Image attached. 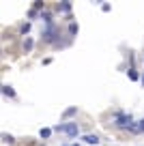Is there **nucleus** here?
<instances>
[{"instance_id":"1","label":"nucleus","mask_w":144,"mask_h":146,"mask_svg":"<svg viewBox=\"0 0 144 146\" xmlns=\"http://www.w3.org/2000/svg\"><path fill=\"white\" fill-rule=\"evenodd\" d=\"M114 125H116L118 129H129L133 127V118H131V114H116V118H114Z\"/></svg>"},{"instance_id":"2","label":"nucleus","mask_w":144,"mask_h":146,"mask_svg":"<svg viewBox=\"0 0 144 146\" xmlns=\"http://www.w3.org/2000/svg\"><path fill=\"white\" fill-rule=\"evenodd\" d=\"M54 131H63V133H67L69 137H75L77 133H80V129H77V123H65V125H56Z\"/></svg>"},{"instance_id":"3","label":"nucleus","mask_w":144,"mask_h":146,"mask_svg":"<svg viewBox=\"0 0 144 146\" xmlns=\"http://www.w3.org/2000/svg\"><path fill=\"white\" fill-rule=\"evenodd\" d=\"M54 35H56V28L50 24V26H47V30L43 32V41H54Z\"/></svg>"},{"instance_id":"4","label":"nucleus","mask_w":144,"mask_h":146,"mask_svg":"<svg viewBox=\"0 0 144 146\" xmlns=\"http://www.w3.org/2000/svg\"><path fill=\"white\" fill-rule=\"evenodd\" d=\"M142 131H144V118H142V120H138V123L131 127V133H142Z\"/></svg>"},{"instance_id":"5","label":"nucleus","mask_w":144,"mask_h":146,"mask_svg":"<svg viewBox=\"0 0 144 146\" xmlns=\"http://www.w3.org/2000/svg\"><path fill=\"white\" fill-rule=\"evenodd\" d=\"M2 95H7V97H15V90H13L11 86H7V84H5V86H2Z\"/></svg>"},{"instance_id":"6","label":"nucleus","mask_w":144,"mask_h":146,"mask_svg":"<svg viewBox=\"0 0 144 146\" xmlns=\"http://www.w3.org/2000/svg\"><path fill=\"white\" fill-rule=\"evenodd\" d=\"M84 142H86V144H99V137H97V135H86Z\"/></svg>"},{"instance_id":"7","label":"nucleus","mask_w":144,"mask_h":146,"mask_svg":"<svg viewBox=\"0 0 144 146\" xmlns=\"http://www.w3.org/2000/svg\"><path fill=\"white\" fill-rule=\"evenodd\" d=\"M2 142H5V144H13L15 137H13V135H9V133H2Z\"/></svg>"},{"instance_id":"8","label":"nucleus","mask_w":144,"mask_h":146,"mask_svg":"<svg viewBox=\"0 0 144 146\" xmlns=\"http://www.w3.org/2000/svg\"><path fill=\"white\" fill-rule=\"evenodd\" d=\"M75 112H77V108H69L67 112H65V118H69V116H73V114H75Z\"/></svg>"},{"instance_id":"9","label":"nucleus","mask_w":144,"mask_h":146,"mask_svg":"<svg viewBox=\"0 0 144 146\" xmlns=\"http://www.w3.org/2000/svg\"><path fill=\"white\" fill-rule=\"evenodd\" d=\"M60 9H63L65 13H69V11H71V5H69V2H63V5H60Z\"/></svg>"},{"instance_id":"10","label":"nucleus","mask_w":144,"mask_h":146,"mask_svg":"<svg viewBox=\"0 0 144 146\" xmlns=\"http://www.w3.org/2000/svg\"><path fill=\"white\" fill-rule=\"evenodd\" d=\"M52 129H41V137H50Z\"/></svg>"},{"instance_id":"11","label":"nucleus","mask_w":144,"mask_h":146,"mask_svg":"<svg viewBox=\"0 0 144 146\" xmlns=\"http://www.w3.org/2000/svg\"><path fill=\"white\" fill-rule=\"evenodd\" d=\"M129 78H131V80H138V73H135V69H129Z\"/></svg>"},{"instance_id":"12","label":"nucleus","mask_w":144,"mask_h":146,"mask_svg":"<svg viewBox=\"0 0 144 146\" xmlns=\"http://www.w3.org/2000/svg\"><path fill=\"white\" fill-rule=\"evenodd\" d=\"M142 84H144V75H142Z\"/></svg>"},{"instance_id":"13","label":"nucleus","mask_w":144,"mask_h":146,"mask_svg":"<svg viewBox=\"0 0 144 146\" xmlns=\"http://www.w3.org/2000/svg\"><path fill=\"white\" fill-rule=\"evenodd\" d=\"M73 146H80V144H73Z\"/></svg>"}]
</instances>
